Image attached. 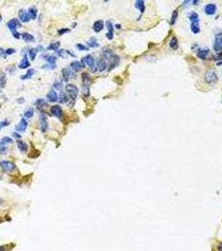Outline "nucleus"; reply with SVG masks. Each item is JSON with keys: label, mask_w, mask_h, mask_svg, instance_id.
Wrapping results in <instances>:
<instances>
[{"label": "nucleus", "mask_w": 222, "mask_h": 251, "mask_svg": "<svg viewBox=\"0 0 222 251\" xmlns=\"http://www.w3.org/2000/svg\"><path fill=\"white\" fill-rule=\"evenodd\" d=\"M7 26L8 29H9V30L12 32L14 37L16 38V39H19L21 35H20V34L18 33V31H17V28L20 26L19 21L17 19H13L8 21L7 24Z\"/></svg>", "instance_id": "obj_1"}, {"label": "nucleus", "mask_w": 222, "mask_h": 251, "mask_svg": "<svg viewBox=\"0 0 222 251\" xmlns=\"http://www.w3.org/2000/svg\"><path fill=\"white\" fill-rule=\"evenodd\" d=\"M65 90H66L67 93L69 94V96H70V98L72 100H75L76 97L78 96L79 89H78V87H77V86H75L74 85H72V84L66 85Z\"/></svg>", "instance_id": "obj_2"}, {"label": "nucleus", "mask_w": 222, "mask_h": 251, "mask_svg": "<svg viewBox=\"0 0 222 251\" xmlns=\"http://www.w3.org/2000/svg\"><path fill=\"white\" fill-rule=\"evenodd\" d=\"M205 80L209 84H215L218 80L215 72L213 70H208L205 75Z\"/></svg>", "instance_id": "obj_3"}, {"label": "nucleus", "mask_w": 222, "mask_h": 251, "mask_svg": "<svg viewBox=\"0 0 222 251\" xmlns=\"http://www.w3.org/2000/svg\"><path fill=\"white\" fill-rule=\"evenodd\" d=\"M0 167L5 172H11L16 168L15 164L9 161H2L0 163Z\"/></svg>", "instance_id": "obj_4"}, {"label": "nucleus", "mask_w": 222, "mask_h": 251, "mask_svg": "<svg viewBox=\"0 0 222 251\" xmlns=\"http://www.w3.org/2000/svg\"><path fill=\"white\" fill-rule=\"evenodd\" d=\"M82 60L84 61V64H86V65L91 68V71L92 72H95L96 71V66L95 65V59L92 56V55L89 54V55H86Z\"/></svg>", "instance_id": "obj_5"}, {"label": "nucleus", "mask_w": 222, "mask_h": 251, "mask_svg": "<svg viewBox=\"0 0 222 251\" xmlns=\"http://www.w3.org/2000/svg\"><path fill=\"white\" fill-rule=\"evenodd\" d=\"M39 121H40V128L43 132H45L48 129V121H47V116L44 112L39 114Z\"/></svg>", "instance_id": "obj_6"}, {"label": "nucleus", "mask_w": 222, "mask_h": 251, "mask_svg": "<svg viewBox=\"0 0 222 251\" xmlns=\"http://www.w3.org/2000/svg\"><path fill=\"white\" fill-rule=\"evenodd\" d=\"M19 17L21 22L23 23H28L30 20V16L28 14V12H27L25 9H21L19 12Z\"/></svg>", "instance_id": "obj_7"}, {"label": "nucleus", "mask_w": 222, "mask_h": 251, "mask_svg": "<svg viewBox=\"0 0 222 251\" xmlns=\"http://www.w3.org/2000/svg\"><path fill=\"white\" fill-rule=\"evenodd\" d=\"M62 75H63V80H65V81H68L70 77H73V78L75 77V74L73 72V70H71L69 69V68H65V69H63Z\"/></svg>", "instance_id": "obj_8"}, {"label": "nucleus", "mask_w": 222, "mask_h": 251, "mask_svg": "<svg viewBox=\"0 0 222 251\" xmlns=\"http://www.w3.org/2000/svg\"><path fill=\"white\" fill-rule=\"evenodd\" d=\"M27 127H28V121L25 120L24 118H22L19 122V124L16 126L15 129L17 131H19H19L24 132V131H25V130L27 129Z\"/></svg>", "instance_id": "obj_9"}, {"label": "nucleus", "mask_w": 222, "mask_h": 251, "mask_svg": "<svg viewBox=\"0 0 222 251\" xmlns=\"http://www.w3.org/2000/svg\"><path fill=\"white\" fill-rule=\"evenodd\" d=\"M51 113H52V115H54V116H56L58 118H61L63 116L62 108L58 105H53L52 107H51Z\"/></svg>", "instance_id": "obj_10"}, {"label": "nucleus", "mask_w": 222, "mask_h": 251, "mask_svg": "<svg viewBox=\"0 0 222 251\" xmlns=\"http://www.w3.org/2000/svg\"><path fill=\"white\" fill-rule=\"evenodd\" d=\"M106 26H107L108 29V33L106 34V37L108 38V40H111L114 37V27H113V24L110 22V21H107L106 22Z\"/></svg>", "instance_id": "obj_11"}, {"label": "nucleus", "mask_w": 222, "mask_h": 251, "mask_svg": "<svg viewBox=\"0 0 222 251\" xmlns=\"http://www.w3.org/2000/svg\"><path fill=\"white\" fill-rule=\"evenodd\" d=\"M214 49L215 51H220L222 49V35H217L215 40Z\"/></svg>", "instance_id": "obj_12"}, {"label": "nucleus", "mask_w": 222, "mask_h": 251, "mask_svg": "<svg viewBox=\"0 0 222 251\" xmlns=\"http://www.w3.org/2000/svg\"><path fill=\"white\" fill-rule=\"evenodd\" d=\"M29 66H30V63H29V61H28L27 54H25L24 55L22 60H21V62L19 63V69H26V68H28Z\"/></svg>", "instance_id": "obj_13"}, {"label": "nucleus", "mask_w": 222, "mask_h": 251, "mask_svg": "<svg viewBox=\"0 0 222 251\" xmlns=\"http://www.w3.org/2000/svg\"><path fill=\"white\" fill-rule=\"evenodd\" d=\"M47 100H48L49 102H52V103H54V102H56L59 100V96L57 95L56 91H50L48 93V95H47Z\"/></svg>", "instance_id": "obj_14"}, {"label": "nucleus", "mask_w": 222, "mask_h": 251, "mask_svg": "<svg viewBox=\"0 0 222 251\" xmlns=\"http://www.w3.org/2000/svg\"><path fill=\"white\" fill-rule=\"evenodd\" d=\"M205 11H206V14H208V15H213L215 13L216 11V6L215 4H213V3H210V4H207L205 8Z\"/></svg>", "instance_id": "obj_15"}, {"label": "nucleus", "mask_w": 222, "mask_h": 251, "mask_svg": "<svg viewBox=\"0 0 222 251\" xmlns=\"http://www.w3.org/2000/svg\"><path fill=\"white\" fill-rule=\"evenodd\" d=\"M46 61L49 63V65H50L51 69H54L56 65H55V63H56V60H57V58L54 56V55H49V56H46L45 58Z\"/></svg>", "instance_id": "obj_16"}, {"label": "nucleus", "mask_w": 222, "mask_h": 251, "mask_svg": "<svg viewBox=\"0 0 222 251\" xmlns=\"http://www.w3.org/2000/svg\"><path fill=\"white\" fill-rule=\"evenodd\" d=\"M106 67H107V65H106L105 60H104V59H100V60L98 61L97 64H96V69L99 71H100V72L104 71L106 69Z\"/></svg>", "instance_id": "obj_17"}, {"label": "nucleus", "mask_w": 222, "mask_h": 251, "mask_svg": "<svg viewBox=\"0 0 222 251\" xmlns=\"http://www.w3.org/2000/svg\"><path fill=\"white\" fill-rule=\"evenodd\" d=\"M104 28V22L102 20H98L93 25V29L95 32H100Z\"/></svg>", "instance_id": "obj_18"}, {"label": "nucleus", "mask_w": 222, "mask_h": 251, "mask_svg": "<svg viewBox=\"0 0 222 251\" xmlns=\"http://www.w3.org/2000/svg\"><path fill=\"white\" fill-rule=\"evenodd\" d=\"M21 37H22L24 41H25L26 43H31V42L34 41V37L28 33H23L22 35H21Z\"/></svg>", "instance_id": "obj_19"}, {"label": "nucleus", "mask_w": 222, "mask_h": 251, "mask_svg": "<svg viewBox=\"0 0 222 251\" xmlns=\"http://www.w3.org/2000/svg\"><path fill=\"white\" fill-rule=\"evenodd\" d=\"M71 68L74 70V71L75 72H78L79 70H81V69L83 68V65H81V62L79 61H74L71 63Z\"/></svg>", "instance_id": "obj_20"}, {"label": "nucleus", "mask_w": 222, "mask_h": 251, "mask_svg": "<svg viewBox=\"0 0 222 251\" xmlns=\"http://www.w3.org/2000/svg\"><path fill=\"white\" fill-rule=\"evenodd\" d=\"M37 14H38V10H37V8H36L34 6L29 8V9H28V14H29V16H30V19H36V18H37Z\"/></svg>", "instance_id": "obj_21"}, {"label": "nucleus", "mask_w": 222, "mask_h": 251, "mask_svg": "<svg viewBox=\"0 0 222 251\" xmlns=\"http://www.w3.org/2000/svg\"><path fill=\"white\" fill-rule=\"evenodd\" d=\"M86 44H88L89 47H91V48H96L99 46V43H98V41L95 38H91L90 40H89L86 42Z\"/></svg>", "instance_id": "obj_22"}, {"label": "nucleus", "mask_w": 222, "mask_h": 251, "mask_svg": "<svg viewBox=\"0 0 222 251\" xmlns=\"http://www.w3.org/2000/svg\"><path fill=\"white\" fill-rule=\"evenodd\" d=\"M35 74V70H33V69H30V70H28L27 72H26V74L25 75H23L22 76H21V79L22 80H28V79H30L31 77H33V75Z\"/></svg>", "instance_id": "obj_23"}, {"label": "nucleus", "mask_w": 222, "mask_h": 251, "mask_svg": "<svg viewBox=\"0 0 222 251\" xmlns=\"http://www.w3.org/2000/svg\"><path fill=\"white\" fill-rule=\"evenodd\" d=\"M209 53H210L209 49H199L197 51V56L200 59H206Z\"/></svg>", "instance_id": "obj_24"}, {"label": "nucleus", "mask_w": 222, "mask_h": 251, "mask_svg": "<svg viewBox=\"0 0 222 251\" xmlns=\"http://www.w3.org/2000/svg\"><path fill=\"white\" fill-rule=\"evenodd\" d=\"M82 80H83V83H84V86H89V84H90V76L89 75V74L87 73H83L82 74Z\"/></svg>", "instance_id": "obj_25"}, {"label": "nucleus", "mask_w": 222, "mask_h": 251, "mask_svg": "<svg viewBox=\"0 0 222 251\" xmlns=\"http://www.w3.org/2000/svg\"><path fill=\"white\" fill-rule=\"evenodd\" d=\"M190 28H191L192 32H193L194 34L200 33V26H199V22H192Z\"/></svg>", "instance_id": "obj_26"}, {"label": "nucleus", "mask_w": 222, "mask_h": 251, "mask_svg": "<svg viewBox=\"0 0 222 251\" xmlns=\"http://www.w3.org/2000/svg\"><path fill=\"white\" fill-rule=\"evenodd\" d=\"M17 144H18V147H19V151H21L22 152H25L27 151L28 146H27V144L25 143V142H22V141H19Z\"/></svg>", "instance_id": "obj_27"}, {"label": "nucleus", "mask_w": 222, "mask_h": 251, "mask_svg": "<svg viewBox=\"0 0 222 251\" xmlns=\"http://www.w3.org/2000/svg\"><path fill=\"white\" fill-rule=\"evenodd\" d=\"M13 143V139L9 137H4L0 140V146H4L5 144Z\"/></svg>", "instance_id": "obj_28"}, {"label": "nucleus", "mask_w": 222, "mask_h": 251, "mask_svg": "<svg viewBox=\"0 0 222 251\" xmlns=\"http://www.w3.org/2000/svg\"><path fill=\"white\" fill-rule=\"evenodd\" d=\"M35 105L38 108H42L44 107V106L47 105V102L44 99H38L35 101Z\"/></svg>", "instance_id": "obj_29"}, {"label": "nucleus", "mask_w": 222, "mask_h": 251, "mask_svg": "<svg viewBox=\"0 0 222 251\" xmlns=\"http://www.w3.org/2000/svg\"><path fill=\"white\" fill-rule=\"evenodd\" d=\"M59 46H60V43L59 42H54V43H51L49 47H48V49L49 50H54V51H57L59 48Z\"/></svg>", "instance_id": "obj_30"}, {"label": "nucleus", "mask_w": 222, "mask_h": 251, "mask_svg": "<svg viewBox=\"0 0 222 251\" xmlns=\"http://www.w3.org/2000/svg\"><path fill=\"white\" fill-rule=\"evenodd\" d=\"M135 8H139L140 10V12L143 13L144 11V1H141V0H138V1L135 2Z\"/></svg>", "instance_id": "obj_31"}, {"label": "nucleus", "mask_w": 222, "mask_h": 251, "mask_svg": "<svg viewBox=\"0 0 222 251\" xmlns=\"http://www.w3.org/2000/svg\"><path fill=\"white\" fill-rule=\"evenodd\" d=\"M68 101H69L68 96L65 93L61 92L60 94H59V102H60V103H66V102H68Z\"/></svg>", "instance_id": "obj_32"}, {"label": "nucleus", "mask_w": 222, "mask_h": 251, "mask_svg": "<svg viewBox=\"0 0 222 251\" xmlns=\"http://www.w3.org/2000/svg\"><path fill=\"white\" fill-rule=\"evenodd\" d=\"M170 48L173 49H176L178 48V41H177V39L176 37H173L172 40H170Z\"/></svg>", "instance_id": "obj_33"}, {"label": "nucleus", "mask_w": 222, "mask_h": 251, "mask_svg": "<svg viewBox=\"0 0 222 251\" xmlns=\"http://www.w3.org/2000/svg\"><path fill=\"white\" fill-rule=\"evenodd\" d=\"M37 53H38V49L36 48H33V49H31L29 50V57H30L31 60H34L35 58H36V55H37Z\"/></svg>", "instance_id": "obj_34"}, {"label": "nucleus", "mask_w": 222, "mask_h": 251, "mask_svg": "<svg viewBox=\"0 0 222 251\" xmlns=\"http://www.w3.org/2000/svg\"><path fill=\"white\" fill-rule=\"evenodd\" d=\"M14 244L2 245V246H0V251H10L12 249V248H14Z\"/></svg>", "instance_id": "obj_35"}, {"label": "nucleus", "mask_w": 222, "mask_h": 251, "mask_svg": "<svg viewBox=\"0 0 222 251\" xmlns=\"http://www.w3.org/2000/svg\"><path fill=\"white\" fill-rule=\"evenodd\" d=\"M33 114H34V111H33V109H28V110L24 112V116L26 118H32L33 116Z\"/></svg>", "instance_id": "obj_36"}, {"label": "nucleus", "mask_w": 222, "mask_h": 251, "mask_svg": "<svg viewBox=\"0 0 222 251\" xmlns=\"http://www.w3.org/2000/svg\"><path fill=\"white\" fill-rule=\"evenodd\" d=\"M190 19L191 22H199V15L196 13H192L190 16Z\"/></svg>", "instance_id": "obj_37"}, {"label": "nucleus", "mask_w": 222, "mask_h": 251, "mask_svg": "<svg viewBox=\"0 0 222 251\" xmlns=\"http://www.w3.org/2000/svg\"><path fill=\"white\" fill-rule=\"evenodd\" d=\"M68 54H69V51H68V50L66 51L65 49H60L59 51H58V54L59 55V56L63 57V58H67Z\"/></svg>", "instance_id": "obj_38"}, {"label": "nucleus", "mask_w": 222, "mask_h": 251, "mask_svg": "<svg viewBox=\"0 0 222 251\" xmlns=\"http://www.w3.org/2000/svg\"><path fill=\"white\" fill-rule=\"evenodd\" d=\"M82 92L85 96H89V87L88 86H83Z\"/></svg>", "instance_id": "obj_39"}, {"label": "nucleus", "mask_w": 222, "mask_h": 251, "mask_svg": "<svg viewBox=\"0 0 222 251\" xmlns=\"http://www.w3.org/2000/svg\"><path fill=\"white\" fill-rule=\"evenodd\" d=\"M177 16H178V12L177 11H174L173 14H172L171 21H170L171 24H174V23H176V19H177Z\"/></svg>", "instance_id": "obj_40"}, {"label": "nucleus", "mask_w": 222, "mask_h": 251, "mask_svg": "<svg viewBox=\"0 0 222 251\" xmlns=\"http://www.w3.org/2000/svg\"><path fill=\"white\" fill-rule=\"evenodd\" d=\"M76 48L78 49L79 50H82V51H84V50H88V47H86L85 45H84L83 44H76Z\"/></svg>", "instance_id": "obj_41"}, {"label": "nucleus", "mask_w": 222, "mask_h": 251, "mask_svg": "<svg viewBox=\"0 0 222 251\" xmlns=\"http://www.w3.org/2000/svg\"><path fill=\"white\" fill-rule=\"evenodd\" d=\"M6 78L4 76H2L0 77V88H3L6 85Z\"/></svg>", "instance_id": "obj_42"}, {"label": "nucleus", "mask_w": 222, "mask_h": 251, "mask_svg": "<svg viewBox=\"0 0 222 251\" xmlns=\"http://www.w3.org/2000/svg\"><path fill=\"white\" fill-rule=\"evenodd\" d=\"M54 87L57 90H62L63 88V84L61 82H56L54 84Z\"/></svg>", "instance_id": "obj_43"}, {"label": "nucleus", "mask_w": 222, "mask_h": 251, "mask_svg": "<svg viewBox=\"0 0 222 251\" xmlns=\"http://www.w3.org/2000/svg\"><path fill=\"white\" fill-rule=\"evenodd\" d=\"M8 124H9V121H8V120H4V121H1L0 122V129H2L4 126H7Z\"/></svg>", "instance_id": "obj_44"}, {"label": "nucleus", "mask_w": 222, "mask_h": 251, "mask_svg": "<svg viewBox=\"0 0 222 251\" xmlns=\"http://www.w3.org/2000/svg\"><path fill=\"white\" fill-rule=\"evenodd\" d=\"M5 52H6V54L10 55V54H14V53L16 52V50H15V49H6V50H5Z\"/></svg>", "instance_id": "obj_45"}, {"label": "nucleus", "mask_w": 222, "mask_h": 251, "mask_svg": "<svg viewBox=\"0 0 222 251\" xmlns=\"http://www.w3.org/2000/svg\"><path fill=\"white\" fill-rule=\"evenodd\" d=\"M70 30L69 29H59V35H63V34H65V33H69Z\"/></svg>", "instance_id": "obj_46"}, {"label": "nucleus", "mask_w": 222, "mask_h": 251, "mask_svg": "<svg viewBox=\"0 0 222 251\" xmlns=\"http://www.w3.org/2000/svg\"><path fill=\"white\" fill-rule=\"evenodd\" d=\"M7 152V148L4 146H0V154H5Z\"/></svg>", "instance_id": "obj_47"}, {"label": "nucleus", "mask_w": 222, "mask_h": 251, "mask_svg": "<svg viewBox=\"0 0 222 251\" xmlns=\"http://www.w3.org/2000/svg\"><path fill=\"white\" fill-rule=\"evenodd\" d=\"M6 52H5V50H4L3 49H2V48H0V56L1 57H3V59H5L6 58Z\"/></svg>", "instance_id": "obj_48"}, {"label": "nucleus", "mask_w": 222, "mask_h": 251, "mask_svg": "<svg viewBox=\"0 0 222 251\" xmlns=\"http://www.w3.org/2000/svg\"><path fill=\"white\" fill-rule=\"evenodd\" d=\"M12 135H13V137H15L16 139H20V138H21V135H20L19 133H18V132H16V131L13 132Z\"/></svg>", "instance_id": "obj_49"}, {"label": "nucleus", "mask_w": 222, "mask_h": 251, "mask_svg": "<svg viewBox=\"0 0 222 251\" xmlns=\"http://www.w3.org/2000/svg\"><path fill=\"white\" fill-rule=\"evenodd\" d=\"M17 101H18V102H19V104H22V103H23V102L24 101V99L23 98V97H21V98H20V99H18V100H17Z\"/></svg>", "instance_id": "obj_50"}, {"label": "nucleus", "mask_w": 222, "mask_h": 251, "mask_svg": "<svg viewBox=\"0 0 222 251\" xmlns=\"http://www.w3.org/2000/svg\"><path fill=\"white\" fill-rule=\"evenodd\" d=\"M219 250H220V251H222V244H220V245H219Z\"/></svg>", "instance_id": "obj_51"}, {"label": "nucleus", "mask_w": 222, "mask_h": 251, "mask_svg": "<svg viewBox=\"0 0 222 251\" xmlns=\"http://www.w3.org/2000/svg\"><path fill=\"white\" fill-rule=\"evenodd\" d=\"M116 28L119 29V28H120V25H116Z\"/></svg>", "instance_id": "obj_52"}, {"label": "nucleus", "mask_w": 222, "mask_h": 251, "mask_svg": "<svg viewBox=\"0 0 222 251\" xmlns=\"http://www.w3.org/2000/svg\"><path fill=\"white\" fill-rule=\"evenodd\" d=\"M2 21V16H1V14H0V22Z\"/></svg>", "instance_id": "obj_53"}, {"label": "nucleus", "mask_w": 222, "mask_h": 251, "mask_svg": "<svg viewBox=\"0 0 222 251\" xmlns=\"http://www.w3.org/2000/svg\"><path fill=\"white\" fill-rule=\"evenodd\" d=\"M2 202H3V200H2V199H1V198H0V205H1V203H2Z\"/></svg>", "instance_id": "obj_54"}]
</instances>
